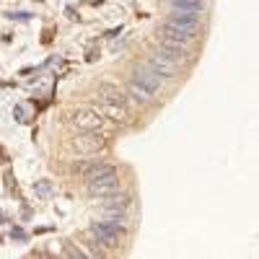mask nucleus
<instances>
[{"instance_id":"nucleus-13","label":"nucleus","mask_w":259,"mask_h":259,"mask_svg":"<svg viewBox=\"0 0 259 259\" xmlns=\"http://www.w3.org/2000/svg\"><path fill=\"white\" fill-rule=\"evenodd\" d=\"M13 117L21 124H29L31 119H36V104L34 101H18L13 106Z\"/></svg>"},{"instance_id":"nucleus-1","label":"nucleus","mask_w":259,"mask_h":259,"mask_svg":"<svg viewBox=\"0 0 259 259\" xmlns=\"http://www.w3.org/2000/svg\"><path fill=\"white\" fill-rule=\"evenodd\" d=\"M91 236L104 246V249H119L127 236H124V228L122 226H114V223H106V221H96L91 223Z\"/></svg>"},{"instance_id":"nucleus-15","label":"nucleus","mask_w":259,"mask_h":259,"mask_svg":"<svg viewBox=\"0 0 259 259\" xmlns=\"http://www.w3.org/2000/svg\"><path fill=\"white\" fill-rule=\"evenodd\" d=\"M171 11H205V0H168Z\"/></svg>"},{"instance_id":"nucleus-2","label":"nucleus","mask_w":259,"mask_h":259,"mask_svg":"<svg viewBox=\"0 0 259 259\" xmlns=\"http://www.w3.org/2000/svg\"><path fill=\"white\" fill-rule=\"evenodd\" d=\"M106 124V117H101L96 109H78L73 114V127L78 133H101Z\"/></svg>"},{"instance_id":"nucleus-22","label":"nucleus","mask_w":259,"mask_h":259,"mask_svg":"<svg viewBox=\"0 0 259 259\" xmlns=\"http://www.w3.org/2000/svg\"><path fill=\"white\" fill-rule=\"evenodd\" d=\"M0 221H3V212H0Z\"/></svg>"},{"instance_id":"nucleus-5","label":"nucleus","mask_w":259,"mask_h":259,"mask_svg":"<svg viewBox=\"0 0 259 259\" xmlns=\"http://www.w3.org/2000/svg\"><path fill=\"white\" fill-rule=\"evenodd\" d=\"M89 187V194L91 197H112V194H119V192H124V184L119 182V177L117 174H109V177H101V179H96V182H89L85 184Z\"/></svg>"},{"instance_id":"nucleus-14","label":"nucleus","mask_w":259,"mask_h":259,"mask_svg":"<svg viewBox=\"0 0 259 259\" xmlns=\"http://www.w3.org/2000/svg\"><path fill=\"white\" fill-rule=\"evenodd\" d=\"M96 112L101 117H109L112 122H127L130 119V112L124 109V106H119V104H101Z\"/></svg>"},{"instance_id":"nucleus-17","label":"nucleus","mask_w":259,"mask_h":259,"mask_svg":"<svg viewBox=\"0 0 259 259\" xmlns=\"http://www.w3.org/2000/svg\"><path fill=\"white\" fill-rule=\"evenodd\" d=\"M130 94H133L138 101H143V104H150V101L156 99V96L150 94V91H145L143 85H138V83H133V80H130Z\"/></svg>"},{"instance_id":"nucleus-8","label":"nucleus","mask_w":259,"mask_h":259,"mask_svg":"<svg viewBox=\"0 0 259 259\" xmlns=\"http://www.w3.org/2000/svg\"><path fill=\"white\" fill-rule=\"evenodd\" d=\"M78 174L83 177V182H85V184H89V182H96V179H101V177L117 174V168H114V166H109L106 161H89V163H83V166L78 168Z\"/></svg>"},{"instance_id":"nucleus-11","label":"nucleus","mask_w":259,"mask_h":259,"mask_svg":"<svg viewBox=\"0 0 259 259\" xmlns=\"http://www.w3.org/2000/svg\"><path fill=\"white\" fill-rule=\"evenodd\" d=\"M127 210H130V207L101 205V210H99V218H101V221H106V223H114V226L127 228V223H130V218H127Z\"/></svg>"},{"instance_id":"nucleus-12","label":"nucleus","mask_w":259,"mask_h":259,"mask_svg":"<svg viewBox=\"0 0 259 259\" xmlns=\"http://www.w3.org/2000/svg\"><path fill=\"white\" fill-rule=\"evenodd\" d=\"M96 94H99V99L104 104H119V106L127 104V94L122 89H117V85H109V83H101L96 89Z\"/></svg>"},{"instance_id":"nucleus-7","label":"nucleus","mask_w":259,"mask_h":259,"mask_svg":"<svg viewBox=\"0 0 259 259\" xmlns=\"http://www.w3.org/2000/svg\"><path fill=\"white\" fill-rule=\"evenodd\" d=\"M166 24L182 26V29H189V31H200L202 13L200 11H171V16L166 18Z\"/></svg>"},{"instance_id":"nucleus-18","label":"nucleus","mask_w":259,"mask_h":259,"mask_svg":"<svg viewBox=\"0 0 259 259\" xmlns=\"http://www.w3.org/2000/svg\"><path fill=\"white\" fill-rule=\"evenodd\" d=\"M8 18H18V21H29L31 13H24V11H18V13H8Z\"/></svg>"},{"instance_id":"nucleus-3","label":"nucleus","mask_w":259,"mask_h":259,"mask_svg":"<svg viewBox=\"0 0 259 259\" xmlns=\"http://www.w3.org/2000/svg\"><path fill=\"white\" fill-rule=\"evenodd\" d=\"M197 34H200V31H189V29L171 26V24H163V26H161V39H163V41H171V45H177V47H184V50H192V47H194Z\"/></svg>"},{"instance_id":"nucleus-6","label":"nucleus","mask_w":259,"mask_h":259,"mask_svg":"<svg viewBox=\"0 0 259 259\" xmlns=\"http://www.w3.org/2000/svg\"><path fill=\"white\" fill-rule=\"evenodd\" d=\"M133 83H138V85H143L145 91H150L153 96H158V91L163 89V78L161 75H156L153 70H148L145 65L140 62V65H135V73H133V78H130Z\"/></svg>"},{"instance_id":"nucleus-10","label":"nucleus","mask_w":259,"mask_h":259,"mask_svg":"<svg viewBox=\"0 0 259 259\" xmlns=\"http://www.w3.org/2000/svg\"><path fill=\"white\" fill-rule=\"evenodd\" d=\"M143 65H145L148 70H153L156 75H161V78H174V75L179 73V65H174V62L163 60L161 55H153V57L143 60Z\"/></svg>"},{"instance_id":"nucleus-4","label":"nucleus","mask_w":259,"mask_h":259,"mask_svg":"<svg viewBox=\"0 0 259 259\" xmlns=\"http://www.w3.org/2000/svg\"><path fill=\"white\" fill-rule=\"evenodd\" d=\"M70 145H73V150H78L80 156H94V153H99V150H104L106 138L101 133H78Z\"/></svg>"},{"instance_id":"nucleus-21","label":"nucleus","mask_w":259,"mask_h":259,"mask_svg":"<svg viewBox=\"0 0 259 259\" xmlns=\"http://www.w3.org/2000/svg\"><path fill=\"white\" fill-rule=\"evenodd\" d=\"M122 31V26H117V29H112V31H106V36H117Z\"/></svg>"},{"instance_id":"nucleus-20","label":"nucleus","mask_w":259,"mask_h":259,"mask_svg":"<svg viewBox=\"0 0 259 259\" xmlns=\"http://www.w3.org/2000/svg\"><path fill=\"white\" fill-rule=\"evenodd\" d=\"M65 251H68L70 256H85V251H80V249H73L70 244H68V246H65Z\"/></svg>"},{"instance_id":"nucleus-19","label":"nucleus","mask_w":259,"mask_h":259,"mask_svg":"<svg viewBox=\"0 0 259 259\" xmlns=\"http://www.w3.org/2000/svg\"><path fill=\"white\" fill-rule=\"evenodd\" d=\"M11 236L13 239H26V231L24 228H11Z\"/></svg>"},{"instance_id":"nucleus-16","label":"nucleus","mask_w":259,"mask_h":259,"mask_svg":"<svg viewBox=\"0 0 259 259\" xmlns=\"http://www.w3.org/2000/svg\"><path fill=\"white\" fill-rule=\"evenodd\" d=\"M34 194H36V197H41V200H50L52 194H55V184L47 182V179H41V182L34 184Z\"/></svg>"},{"instance_id":"nucleus-9","label":"nucleus","mask_w":259,"mask_h":259,"mask_svg":"<svg viewBox=\"0 0 259 259\" xmlns=\"http://www.w3.org/2000/svg\"><path fill=\"white\" fill-rule=\"evenodd\" d=\"M156 55H161L163 60H168V62H174V65H182L184 62H189V57H192V50H184V47H177V45H171V41H158V47H156Z\"/></svg>"}]
</instances>
